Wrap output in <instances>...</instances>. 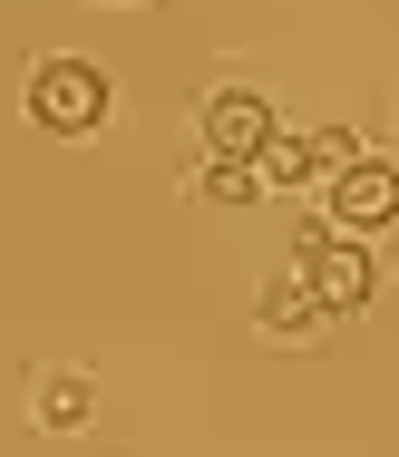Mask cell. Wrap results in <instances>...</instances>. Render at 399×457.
<instances>
[{
	"mask_svg": "<svg viewBox=\"0 0 399 457\" xmlns=\"http://www.w3.org/2000/svg\"><path fill=\"white\" fill-rule=\"evenodd\" d=\"M29 117L49 137H98L107 127V69L98 59H29Z\"/></svg>",
	"mask_w": 399,
	"mask_h": 457,
	"instance_id": "6da1fadb",
	"label": "cell"
},
{
	"mask_svg": "<svg viewBox=\"0 0 399 457\" xmlns=\"http://www.w3.org/2000/svg\"><path fill=\"white\" fill-rule=\"evenodd\" d=\"M312 156H321V185H331V176H341V166H361L370 146H361L351 127H312Z\"/></svg>",
	"mask_w": 399,
	"mask_h": 457,
	"instance_id": "9c48e42d",
	"label": "cell"
},
{
	"mask_svg": "<svg viewBox=\"0 0 399 457\" xmlns=\"http://www.w3.org/2000/svg\"><path fill=\"white\" fill-rule=\"evenodd\" d=\"M293 273L312 282V302L341 321V312H370V292H380V263H370V244H351V234H331V224H302V253Z\"/></svg>",
	"mask_w": 399,
	"mask_h": 457,
	"instance_id": "7a4b0ae2",
	"label": "cell"
},
{
	"mask_svg": "<svg viewBox=\"0 0 399 457\" xmlns=\"http://www.w3.org/2000/svg\"><path fill=\"white\" fill-rule=\"evenodd\" d=\"M195 195H204V204H254V195H263V166H254V156H204Z\"/></svg>",
	"mask_w": 399,
	"mask_h": 457,
	"instance_id": "52a82bcc",
	"label": "cell"
},
{
	"mask_svg": "<svg viewBox=\"0 0 399 457\" xmlns=\"http://www.w3.org/2000/svg\"><path fill=\"white\" fill-rule=\"evenodd\" d=\"M321 224H331V234H351V244L390 234V224H399V166H390V156L341 166V176L321 185Z\"/></svg>",
	"mask_w": 399,
	"mask_h": 457,
	"instance_id": "3957f363",
	"label": "cell"
},
{
	"mask_svg": "<svg viewBox=\"0 0 399 457\" xmlns=\"http://www.w3.org/2000/svg\"><path fill=\"white\" fill-rule=\"evenodd\" d=\"M195 137H204V156H263L283 127H273V107H263L254 88H214L195 107Z\"/></svg>",
	"mask_w": 399,
	"mask_h": 457,
	"instance_id": "277c9868",
	"label": "cell"
},
{
	"mask_svg": "<svg viewBox=\"0 0 399 457\" xmlns=\"http://www.w3.org/2000/svg\"><path fill=\"white\" fill-rule=\"evenodd\" d=\"M88 409H98L88 370H39V379H29V419H39V428H59V438H69V428H88Z\"/></svg>",
	"mask_w": 399,
	"mask_h": 457,
	"instance_id": "8992f818",
	"label": "cell"
},
{
	"mask_svg": "<svg viewBox=\"0 0 399 457\" xmlns=\"http://www.w3.org/2000/svg\"><path fill=\"white\" fill-rule=\"evenodd\" d=\"M254 166H263V185H312V176H321V156H312V137H273V146H263Z\"/></svg>",
	"mask_w": 399,
	"mask_h": 457,
	"instance_id": "ba28073f",
	"label": "cell"
},
{
	"mask_svg": "<svg viewBox=\"0 0 399 457\" xmlns=\"http://www.w3.org/2000/svg\"><path fill=\"white\" fill-rule=\"evenodd\" d=\"M321 331H331V312L312 302V282H302V273H273V282H263V341H293V351H312Z\"/></svg>",
	"mask_w": 399,
	"mask_h": 457,
	"instance_id": "5b68a950",
	"label": "cell"
}]
</instances>
